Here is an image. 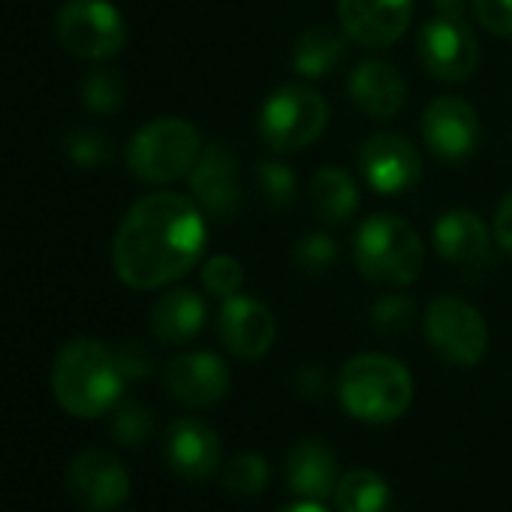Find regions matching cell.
<instances>
[{
  "mask_svg": "<svg viewBox=\"0 0 512 512\" xmlns=\"http://www.w3.org/2000/svg\"><path fill=\"white\" fill-rule=\"evenodd\" d=\"M151 428H154L151 413H148L142 404H136V401L121 404L118 413H115V422H112V434H115L121 443H127V446L145 443V440L151 437Z\"/></svg>",
  "mask_w": 512,
  "mask_h": 512,
  "instance_id": "cell-30",
  "label": "cell"
},
{
  "mask_svg": "<svg viewBox=\"0 0 512 512\" xmlns=\"http://www.w3.org/2000/svg\"><path fill=\"white\" fill-rule=\"evenodd\" d=\"M190 187L196 193L199 208L208 217H214L220 223H229L238 217V211H241L238 163L226 148L211 145L202 151L199 163L190 172Z\"/></svg>",
  "mask_w": 512,
  "mask_h": 512,
  "instance_id": "cell-15",
  "label": "cell"
},
{
  "mask_svg": "<svg viewBox=\"0 0 512 512\" xmlns=\"http://www.w3.org/2000/svg\"><path fill=\"white\" fill-rule=\"evenodd\" d=\"M244 284V269L235 256L229 253H220V256H211V260L202 266V287L211 293V296H220V299H229V296H238Z\"/></svg>",
  "mask_w": 512,
  "mask_h": 512,
  "instance_id": "cell-28",
  "label": "cell"
},
{
  "mask_svg": "<svg viewBox=\"0 0 512 512\" xmlns=\"http://www.w3.org/2000/svg\"><path fill=\"white\" fill-rule=\"evenodd\" d=\"M55 34L61 46L82 61H106L127 43V25L109 0H67L58 10Z\"/></svg>",
  "mask_w": 512,
  "mask_h": 512,
  "instance_id": "cell-7",
  "label": "cell"
},
{
  "mask_svg": "<svg viewBox=\"0 0 512 512\" xmlns=\"http://www.w3.org/2000/svg\"><path fill=\"white\" fill-rule=\"evenodd\" d=\"M350 100L374 121H389L401 112L407 88L401 73L386 61H365L350 76Z\"/></svg>",
  "mask_w": 512,
  "mask_h": 512,
  "instance_id": "cell-19",
  "label": "cell"
},
{
  "mask_svg": "<svg viewBox=\"0 0 512 512\" xmlns=\"http://www.w3.org/2000/svg\"><path fill=\"white\" fill-rule=\"evenodd\" d=\"M338 461L323 440H299L287 455V485L305 500H326L338 488Z\"/></svg>",
  "mask_w": 512,
  "mask_h": 512,
  "instance_id": "cell-20",
  "label": "cell"
},
{
  "mask_svg": "<svg viewBox=\"0 0 512 512\" xmlns=\"http://www.w3.org/2000/svg\"><path fill=\"white\" fill-rule=\"evenodd\" d=\"M425 338L440 359L473 368L488 350V326L482 314L455 296H440L425 308Z\"/></svg>",
  "mask_w": 512,
  "mask_h": 512,
  "instance_id": "cell-8",
  "label": "cell"
},
{
  "mask_svg": "<svg viewBox=\"0 0 512 512\" xmlns=\"http://www.w3.org/2000/svg\"><path fill=\"white\" fill-rule=\"evenodd\" d=\"M440 16H455L461 19V0H431Z\"/></svg>",
  "mask_w": 512,
  "mask_h": 512,
  "instance_id": "cell-36",
  "label": "cell"
},
{
  "mask_svg": "<svg viewBox=\"0 0 512 512\" xmlns=\"http://www.w3.org/2000/svg\"><path fill=\"white\" fill-rule=\"evenodd\" d=\"M347 34L335 31L332 25H311L299 34L293 46V67L305 79H326L332 76L347 52Z\"/></svg>",
  "mask_w": 512,
  "mask_h": 512,
  "instance_id": "cell-23",
  "label": "cell"
},
{
  "mask_svg": "<svg viewBox=\"0 0 512 512\" xmlns=\"http://www.w3.org/2000/svg\"><path fill=\"white\" fill-rule=\"evenodd\" d=\"M115 356H118L121 371H124V377H127V380H133V377H145V374L151 371V356H148V350H145L139 341H127V344H121V347L115 350Z\"/></svg>",
  "mask_w": 512,
  "mask_h": 512,
  "instance_id": "cell-34",
  "label": "cell"
},
{
  "mask_svg": "<svg viewBox=\"0 0 512 512\" xmlns=\"http://www.w3.org/2000/svg\"><path fill=\"white\" fill-rule=\"evenodd\" d=\"M341 404L344 410L368 425H386L407 413L413 404L410 371L383 353H362L341 371Z\"/></svg>",
  "mask_w": 512,
  "mask_h": 512,
  "instance_id": "cell-3",
  "label": "cell"
},
{
  "mask_svg": "<svg viewBox=\"0 0 512 512\" xmlns=\"http://www.w3.org/2000/svg\"><path fill=\"white\" fill-rule=\"evenodd\" d=\"M205 326V302L193 290H169L151 308V332L163 344H187Z\"/></svg>",
  "mask_w": 512,
  "mask_h": 512,
  "instance_id": "cell-21",
  "label": "cell"
},
{
  "mask_svg": "<svg viewBox=\"0 0 512 512\" xmlns=\"http://www.w3.org/2000/svg\"><path fill=\"white\" fill-rule=\"evenodd\" d=\"M166 464L190 482H202L217 470L220 437L199 419H175L163 440Z\"/></svg>",
  "mask_w": 512,
  "mask_h": 512,
  "instance_id": "cell-17",
  "label": "cell"
},
{
  "mask_svg": "<svg viewBox=\"0 0 512 512\" xmlns=\"http://www.w3.org/2000/svg\"><path fill=\"white\" fill-rule=\"evenodd\" d=\"M422 136L434 157L446 163H461L476 154L482 124L476 109L461 97H437L422 112Z\"/></svg>",
  "mask_w": 512,
  "mask_h": 512,
  "instance_id": "cell-12",
  "label": "cell"
},
{
  "mask_svg": "<svg viewBox=\"0 0 512 512\" xmlns=\"http://www.w3.org/2000/svg\"><path fill=\"white\" fill-rule=\"evenodd\" d=\"M166 389L187 407H211L229 392V368L214 353H184L166 365Z\"/></svg>",
  "mask_w": 512,
  "mask_h": 512,
  "instance_id": "cell-16",
  "label": "cell"
},
{
  "mask_svg": "<svg viewBox=\"0 0 512 512\" xmlns=\"http://www.w3.org/2000/svg\"><path fill=\"white\" fill-rule=\"evenodd\" d=\"M359 169L380 196H401L422 178V157L398 133H374L359 148Z\"/></svg>",
  "mask_w": 512,
  "mask_h": 512,
  "instance_id": "cell-11",
  "label": "cell"
},
{
  "mask_svg": "<svg viewBox=\"0 0 512 512\" xmlns=\"http://www.w3.org/2000/svg\"><path fill=\"white\" fill-rule=\"evenodd\" d=\"M82 100L91 112H100V115H109V112H118L124 106V82L118 73H109V70H100L94 76L85 79L82 85Z\"/></svg>",
  "mask_w": 512,
  "mask_h": 512,
  "instance_id": "cell-27",
  "label": "cell"
},
{
  "mask_svg": "<svg viewBox=\"0 0 512 512\" xmlns=\"http://www.w3.org/2000/svg\"><path fill=\"white\" fill-rule=\"evenodd\" d=\"M356 269L380 287H407L419 278L425 247L419 232L398 214H371L353 241Z\"/></svg>",
  "mask_w": 512,
  "mask_h": 512,
  "instance_id": "cell-4",
  "label": "cell"
},
{
  "mask_svg": "<svg viewBox=\"0 0 512 512\" xmlns=\"http://www.w3.org/2000/svg\"><path fill=\"white\" fill-rule=\"evenodd\" d=\"M124 383L127 377L115 350L91 338L70 341L52 365L55 401L79 419H97L118 407Z\"/></svg>",
  "mask_w": 512,
  "mask_h": 512,
  "instance_id": "cell-2",
  "label": "cell"
},
{
  "mask_svg": "<svg viewBox=\"0 0 512 512\" xmlns=\"http://www.w3.org/2000/svg\"><path fill=\"white\" fill-rule=\"evenodd\" d=\"M434 247L446 263L461 269H482L491 263V235L479 214L452 208L434 223Z\"/></svg>",
  "mask_w": 512,
  "mask_h": 512,
  "instance_id": "cell-18",
  "label": "cell"
},
{
  "mask_svg": "<svg viewBox=\"0 0 512 512\" xmlns=\"http://www.w3.org/2000/svg\"><path fill=\"white\" fill-rule=\"evenodd\" d=\"M419 61L437 82H464L479 64V43L464 19L437 16L416 37Z\"/></svg>",
  "mask_w": 512,
  "mask_h": 512,
  "instance_id": "cell-9",
  "label": "cell"
},
{
  "mask_svg": "<svg viewBox=\"0 0 512 512\" xmlns=\"http://www.w3.org/2000/svg\"><path fill=\"white\" fill-rule=\"evenodd\" d=\"M67 154L79 166H97L109 157V142L97 130H76L67 139Z\"/></svg>",
  "mask_w": 512,
  "mask_h": 512,
  "instance_id": "cell-33",
  "label": "cell"
},
{
  "mask_svg": "<svg viewBox=\"0 0 512 512\" xmlns=\"http://www.w3.org/2000/svg\"><path fill=\"white\" fill-rule=\"evenodd\" d=\"M329 124V106L323 94L308 85L278 88L260 112V136L278 154H293L308 148L323 136Z\"/></svg>",
  "mask_w": 512,
  "mask_h": 512,
  "instance_id": "cell-6",
  "label": "cell"
},
{
  "mask_svg": "<svg viewBox=\"0 0 512 512\" xmlns=\"http://www.w3.org/2000/svg\"><path fill=\"white\" fill-rule=\"evenodd\" d=\"M202 157V139L184 118H157L127 145V166L139 181L172 184L193 172Z\"/></svg>",
  "mask_w": 512,
  "mask_h": 512,
  "instance_id": "cell-5",
  "label": "cell"
},
{
  "mask_svg": "<svg viewBox=\"0 0 512 512\" xmlns=\"http://www.w3.org/2000/svg\"><path fill=\"white\" fill-rule=\"evenodd\" d=\"M335 500L341 512H383L389 503V485L374 470H350L338 482Z\"/></svg>",
  "mask_w": 512,
  "mask_h": 512,
  "instance_id": "cell-24",
  "label": "cell"
},
{
  "mask_svg": "<svg viewBox=\"0 0 512 512\" xmlns=\"http://www.w3.org/2000/svg\"><path fill=\"white\" fill-rule=\"evenodd\" d=\"M208 241L205 211L181 193H148L130 205L115 241V275L133 290H160L184 278Z\"/></svg>",
  "mask_w": 512,
  "mask_h": 512,
  "instance_id": "cell-1",
  "label": "cell"
},
{
  "mask_svg": "<svg viewBox=\"0 0 512 512\" xmlns=\"http://www.w3.org/2000/svg\"><path fill=\"white\" fill-rule=\"evenodd\" d=\"M476 22L494 37H512V0H470Z\"/></svg>",
  "mask_w": 512,
  "mask_h": 512,
  "instance_id": "cell-32",
  "label": "cell"
},
{
  "mask_svg": "<svg viewBox=\"0 0 512 512\" xmlns=\"http://www.w3.org/2000/svg\"><path fill=\"white\" fill-rule=\"evenodd\" d=\"M416 314V302L407 296H383L374 311H371V323L380 332H404L413 323Z\"/></svg>",
  "mask_w": 512,
  "mask_h": 512,
  "instance_id": "cell-31",
  "label": "cell"
},
{
  "mask_svg": "<svg viewBox=\"0 0 512 512\" xmlns=\"http://www.w3.org/2000/svg\"><path fill=\"white\" fill-rule=\"evenodd\" d=\"M217 332L223 347L247 362L263 359L278 335L275 317L272 311L260 302V299H250V296H229L220 308L217 317Z\"/></svg>",
  "mask_w": 512,
  "mask_h": 512,
  "instance_id": "cell-14",
  "label": "cell"
},
{
  "mask_svg": "<svg viewBox=\"0 0 512 512\" xmlns=\"http://www.w3.org/2000/svg\"><path fill=\"white\" fill-rule=\"evenodd\" d=\"M281 512H329V509L320 500H302V503H293V506H287Z\"/></svg>",
  "mask_w": 512,
  "mask_h": 512,
  "instance_id": "cell-37",
  "label": "cell"
},
{
  "mask_svg": "<svg viewBox=\"0 0 512 512\" xmlns=\"http://www.w3.org/2000/svg\"><path fill=\"white\" fill-rule=\"evenodd\" d=\"M67 491L88 512H112L130 494V473L118 455L85 449L67 467Z\"/></svg>",
  "mask_w": 512,
  "mask_h": 512,
  "instance_id": "cell-10",
  "label": "cell"
},
{
  "mask_svg": "<svg viewBox=\"0 0 512 512\" xmlns=\"http://www.w3.org/2000/svg\"><path fill=\"white\" fill-rule=\"evenodd\" d=\"M494 241L506 253H512V190L497 205V214H494Z\"/></svg>",
  "mask_w": 512,
  "mask_h": 512,
  "instance_id": "cell-35",
  "label": "cell"
},
{
  "mask_svg": "<svg viewBox=\"0 0 512 512\" xmlns=\"http://www.w3.org/2000/svg\"><path fill=\"white\" fill-rule=\"evenodd\" d=\"M338 19L356 46L389 49L413 22V0H338Z\"/></svg>",
  "mask_w": 512,
  "mask_h": 512,
  "instance_id": "cell-13",
  "label": "cell"
},
{
  "mask_svg": "<svg viewBox=\"0 0 512 512\" xmlns=\"http://www.w3.org/2000/svg\"><path fill=\"white\" fill-rule=\"evenodd\" d=\"M256 184H260L263 196L269 205L275 208H287L296 202V193H299V181H296V172L278 160H263L256 166Z\"/></svg>",
  "mask_w": 512,
  "mask_h": 512,
  "instance_id": "cell-26",
  "label": "cell"
},
{
  "mask_svg": "<svg viewBox=\"0 0 512 512\" xmlns=\"http://www.w3.org/2000/svg\"><path fill=\"white\" fill-rule=\"evenodd\" d=\"M338 260V247L326 232H311L296 244V263L305 275H326Z\"/></svg>",
  "mask_w": 512,
  "mask_h": 512,
  "instance_id": "cell-29",
  "label": "cell"
},
{
  "mask_svg": "<svg viewBox=\"0 0 512 512\" xmlns=\"http://www.w3.org/2000/svg\"><path fill=\"white\" fill-rule=\"evenodd\" d=\"M269 476H272L269 461L256 452H241L223 467V485H226V491H232L238 497L260 494L269 485Z\"/></svg>",
  "mask_w": 512,
  "mask_h": 512,
  "instance_id": "cell-25",
  "label": "cell"
},
{
  "mask_svg": "<svg viewBox=\"0 0 512 512\" xmlns=\"http://www.w3.org/2000/svg\"><path fill=\"white\" fill-rule=\"evenodd\" d=\"M311 208L323 226L347 223L359 208V187L353 175L338 166H323L311 178Z\"/></svg>",
  "mask_w": 512,
  "mask_h": 512,
  "instance_id": "cell-22",
  "label": "cell"
}]
</instances>
